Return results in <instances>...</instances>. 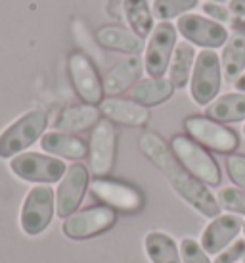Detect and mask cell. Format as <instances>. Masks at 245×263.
Segmentation results:
<instances>
[{"label": "cell", "mask_w": 245, "mask_h": 263, "mask_svg": "<svg viewBox=\"0 0 245 263\" xmlns=\"http://www.w3.org/2000/svg\"><path fill=\"white\" fill-rule=\"evenodd\" d=\"M48 127V114L43 108L25 111L0 133V160H12L43 139Z\"/></svg>", "instance_id": "obj_2"}, {"label": "cell", "mask_w": 245, "mask_h": 263, "mask_svg": "<svg viewBox=\"0 0 245 263\" xmlns=\"http://www.w3.org/2000/svg\"><path fill=\"white\" fill-rule=\"evenodd\" d=\"M115 210H111L108 205H94L64 219L62 233L71 240H85V238H94L98 234L108 233L115 227Z\"/></svg>", "instance_id": "obj_9"}, {"label": "cell", "mask_w": 245, "mask_h": 263, "mask_svg": "<svg viewBox=\"0 0 245 263\" xmlns=\"http://www.w3.org/2000/svg\"><path fill=\"white\" fill-rule=\"evenodd\" d=\"M56 213V194L50 184H35L23 198L19 210V227L27 236L43 234Z\"/></svg>", "instance_id": "obj_4"}, {"label": "cell", "mask_w": 245, "mask_h": 263, "mask_svg": "<svg viewBox=\"0 0 245 263\" xmlns=\"http://www.w3.org/2000/svg\"><path fill=\"white\" fill-rule=\"evenodd\" d=\"M88 189H90L88 167H85V163L69 165L56 189V215L59 219H67L73 213H77Z\"/></svg>", "instance_id": "obj_12"}, {"label": "cell", "mask_w": 245, "mask_h": 263, "mask_svg": "<svg viewBox=\"0 0 245 263\" xmlns=\"http://www.w3.org/2000/svg\"><path fill=\"white\" fill-rule=\"evenodd\" d=\"M243 135H245V127H243Z\"/></svg>", "instance_id": "obj_37"}, {"label": "cell", "mask_w": 245, "mask_h": 263, "mask_svg": "<svg viewBox=\"0 0 245 263\" xmlns=\"http://www.w3.org/2000/svg\"><path fill=\"white\" fill-rule=\"evenodd\" d=\"M234 87H236V90H238V92H243V95H245V73L241 75L236 83H234Z\"/></svg>", "instance_id": "obj_34"}, {"label": "cell", "mask_w": 245, "mask_h": 263, "mask_svg": "<svg viewBox=\"0 0 245 263\" xmlns=\"http://www.w3.org/2000/svg\"><path fill=\"white\" fill-rule=\"evenodd\" d=\"M230 12L234 15H238V17H243L245 20V0H230Z\"/></svg>", "instance_id": "obj_33"}, {"label": "cell", "mask_w": 245, "mask_h": 263, "mask_svg": "<svg viewBox=\"0 0 245 263\" xmlns=\"http://www.w3.org/2000/svg\"><path fill=\"white\" fill-rule=\"evenodd\" d=\"M176 31L194 46H201L203 50H216L228 43L230 33L222 23H216L211 17L199 14H186L178 17Z\"/></svg>", "instance_id": "obj_10"}, {"label": "cell", "mask_w": 245, "mask_h": 263, "mask_svg": "<svg viewBox=\"0 0 245 263\" xmlns=\"http://www.w3.org/2000/svg\"><path fill=\"white\" fill-rule=\"evenodd\" d=\"M203 10H205V14L209 15L211 20H215L216 23L228 25L232 20L230 8H224L222 4H218V2H205V4H203Z\"/></svg>", "instance_id": "obj_32"}, {"label": "cell", "mask_w": 245, "mask_h": 263, "mask_svg": "<svg viewBox=\"0 0 245 263\" xmlns=\"http://www.w3.org/2000/svg\"><path fill=\"white\" fill-rule=\"evenodd\" d=\"M222 87V66L220 56L215 50H201L197 54L194 73L190 79V96L197 106H209L218 98Z\"/></svg>", "instance_id": "obj_5"}, {"label": "cell", "mask_w": 245, "mask_h": 263, "mask_svg": "<svg viewBox=\"0 0 245 263\" xmlns=\"http://www.w3.org/2000/svg\"><path fill=\"white\" fill-rule=\"evenodd\" d=\"M184 129L188 131L190 139H194L203 148H209L215 152L232 154L239 148L238 133L230 127H226L224 123H218V121L205 116L186 117Z\"/></svg>", "instance_id": "obj_7"}, {"label": "cell", "mask_w": 245, "mask_h": 263, "mask_svg": "<svg viewBox=\"0 0 245 263\" xmlns=\"http://www.w3.org/2000/svg\"><path fill=\"white\" fill-rule=\"evenodd\" d=\"M140 152L144 154L148 160L152 161L155 169L165 177L169 186L186 202L190 208L203 217H218L220 215V205L213 196V192L203 184L199 179H195L178 158L173 154L171 146L159 137L157 133H144L138 140Z\"/></svg>", "instance_id": "obj_1"}, {"label": "cell", "mask_w": 245, "mask_h": 263, "mask_svg": "<svg viewBox=\"0 0 245 263\" xmlns=\"http://www.w3.org/2000/svg\"><path fill=\"white\" fill-rule=\"evenodd\" d=\"M243 257H245V238H238V240L232 242L228 248H224L220 254H216L213 263H238Z\"/></svg>", "instance_id": "obj_31"}, {"label": "cell", "mask_w": 245, "mask_h": 263, "mask_svg": "<svg viewBox=\"0 0 245 263\" xmlns=\"http://www.w3.org/2000/svg\"><path fill=\"white\" fill-rule=\"evenodd\" d=\"M174 95V85L169 77H148L138 81L130 90L132 100L142 104L144 108H152L167 102Z\"/></svg>", "instance_id": "obj_21"}, {"label": "cell", "mask_w": 245, "mask_h": 263, "mask_svg": "<svg viewBox=\"0 0 245 263\" xmlns=\"http://www.w3.org/2000/svg\"><path fill=\"white\" fill-rule=\"evenodd\" d=\"M241 233H243V219H239L234 213H222L203 229L199 244L209 256H216L224 248H228L234 240H238Z\"/></svg>", "instance_id": "obj_15"}, {"label": "cell", "mask_w": 245, "mask_h": 263, "mask_svg": "<svg viewBox=\"0 0 245 263\" xmlns=\"http://www.w3.org/2000/svg\"><path fill=\"white\" fill-rule=\"evenodd\" d=\"M117 154V131L113 123L108 119H100L90 133V144H88V167L96 179H101L111 173L115 165Z\"/></svg>", "instance_id": "obj_13"}, {"label": "cell", "mask_w": 245, "mask_h": 263, "mask_svg": "<svg viewBox=\"0 0 245 263\" xmlns=\"http://www.w3.org/2000/svg\"><path fill=\"white\" fill-rule=\"evenodd\" d=\"M100 111L108 121L125 125V127H144L150 121L148 108H144L142 104L134 102V100L117 98V96L104 98L100 104Z\"/></svg>", "instance_id": "obj_16"}, {"label": "cell", "mask_w": 245, "mask_h": 263, "mask_svg": "<svg viewBox=\"0 0 245 263\" xmlns=\"http://www.w3.org/2000/svg\"><path fill=\"white\" fill-rule=\"evenodd\" d=\"M243 236H245V221H243Z\"/></svg>", "instance_id": "obj_36"}, {"label": "cell", "mask_w": 245, "mask_h": 263, "mask_svg": "<svg viewBox=\"0 0 245 263\" xmlns=\"http://www.w3.org/2000/svg\"><path fill=\"white\" fill-rule=\"evenodd\" d=\"M171 150L182 165L203 184L207 186L220 184V167L215 158L207 152V148H203L199 142H195L186 135H174L171 140Z\"/></svg>", "instance_id": "obj_3"}, {"label": "cell", "mask_w": 245, "mask_h": 263, "mask_svg": "<svg viewBox=\"0 0 245 263\" xmlns=\"http://www.w3.org/2000/svg\"><path fill=\"white\" fill-rule=\"evenodd\" d=\"M178 41V31L169 22H159L148 39L144 69L150 77H165Z\"/></svg>", "instance_id": "obj_8"}, {"label": "cell", "mask_w": 245, "mask_h": 263, "mask_svg": "<svg viewBox=\"0 0 245 263\" xmlns=\"http://www.w3.org/2000/svg\"><path fill=\"white\" fill-rule=\"evenodd\" d=\"M199 4V0H153L152 12L159 22H171L174 17L192 14V10Z\"/></svg>", "instance_id": "obj_27"}, {"label": "cell", "mask_w": 245, "mask_h": 263, "mask_svg": "<svg viewBox=\"0 0 245 263\" xmlns=\"http://www.w3.org/2000/svg\"><path fill=\"white\" fill-rule=\"evenodd\" d=\"M122 14L129 23V29L144 41L152 35L153 27V12L148 0H122Z\"/></svg>", "instance_id": "obj_26"}, {"label": "cell", "mask_w": 245, "mask_h": 263, "mask_svg": "<svg viewBox=\"0 0 245 263\" xmlns=\"http://www.w3.org/2000/svg\"><path fill=\"white\" fill-rule=\"evenodd\" d=\"M216 202L222 210H228L234 215H245V190L236 189V186H224L220 189Z\"/></svg>", "instance_id": "obj_28"}, {"label": "cell", "mask_w": 245, "mask_h": 263, "mask_svg": "<svg viewBox=\"0 0 245 263\" xmlns=\"http://www.w3.org/2000/svg\"><path fill=\"white\" fill-rule=\"evenodd\" d=\"M226 173L230 181L238 189L245 190V156L241 154H230L226 158Z\"/></svg>", "instance_id": "obj_30"}, {"label": "cell", "mask_w": 245, "mask_h": 263, "mask_svg": "<svg viewBox=\"0 0 245 263\" xmlns=\"http://www.w3.org/2000/svg\"><path fill=\"white\" fill-rule=\"evenodd\" d=\"M144 71V60L138 56H129L109 69L104 77V92L109 96H117L127 92L136 85Z\"/></svg>", "instance_id": "obj_18"}, {"label": "cell", "mask_w": 245, "mask_h": 263, "mask_svg": "<svg viewBox=\"0 0 245 263\" xmlns=\"http://www.w3.org/2000/svg\"><path fill=\"white\" fill-rule=\"evenodd\" d=\"M207 2H218V4H222L224 0H207Z\"/></svg>", "instance_id": "obj_35"}, {"label": "cell", "mask_w": 245, "mask_h": 263, "mask_svg": "<svg viewBox=\"0 0 245 263\" xmlns=\"http://www.w3.org/2000/svg\"><path fill=\"white\" fill-rule=\"evenodd\" d=\"M90 192L104 205L117 210V212L136 213L144 205V196L136 186H130L121 181H111L106 177L94 179L90 183Z\"/></svg>", "instance_id": "obj_14"}, {"label": "cell", "mask_w": 245, "mask_h": 263, "mask_svg": "<svg viewBox=\"0 0 245 263\" xmlns=\"http://www.w3.org/2000/svg\"><path fill=\"white\" fill-rule=\"evenodd\" d=\"M243 263H245V257H243Z\"/></svg>", "instance_id": "obj_38"}, {"label": "cell", "mask_w": 245, "mask_h": 263, "mask_svg": "<svg viewBox=\"0 0 245 263\" xmlns=\"http://www.w3.org/2000/svg\"><path fill=\"white\" fill-rule=\"evenodd\" d=\"M10 169L17 179L35 184L59 183L67 171L64 160L54 158L50 154L23 152L10 160Z\"/></svg>", "instance_id": "obj_6"}, {"label": "cell", "mask_w": 245, "mask_h": 263, "mask_svg": "<svg viewBox=\"0 0 245 263\" xmlns=\"http://www.w3.org/2000/svg\"><path fill=\"white\" fill-rule=\"evenodd\" d=\"M195 60H197V52L194 44H190L188 41H180L176 44L171 66H169V79L174 85V88H184L190 85Z\"/></svg>", "instance_id": "obj_24"}, {"label": "cell", "mask_w": 245, "mask_h": 263, "mask_svg": "<svg viewBox=\"0 0 245 263\" xmlns=\"http://www.w3.org/2000/svg\"><path fill=\"white\" fill-rule=\"evenodd\" d=\"M180 254H182V263H213L209 259V254L194 238H182Z\"/></svg>", "instance_id": "obj_29"}, {"label": "cell", "mask_w": 245, "mask_h": 263, "mask_svg": "<svg viewBox=\"0 0 245 263\" xmlns=\"http://www.w3.org/2000/svg\"><path fill=\"white\" fill-rule=\"evenodd\" d=\"M100 108L90 106V104L65 106L64 110L58 114V117L54 119V129L59 133H67V135L83 133L87 129H94L100 123Z\"/></svg>", "instance_id": "obj_17"}, {"label": "cell", "mask_w": 245, "mask_h": 263, "mask_svg": "<svg viewBox=\"0 0 245 263\" xmlns=\"http://www.w3.org/2000/svg\"><path fill=\"white\" fill-rule=\"evenodd\" d=\"M67 71L69 79L83 104H101L104 100V79H100V73L92 60L85 52H73L67 60Z\"/></svg>", "instance_id": "obj_11"}, {"label": "cell", "mask_w": 245, "mask_h": 263, "mask_svg": "<svg viewBox=\"0 0 245 263\" xmlns=\"http://www.w3.org/2000/svg\"><path fill=\"white\" fill-rule=\"evenodd\" d=\"M144 250L152 263H182L180 244L165 231H150L146 234Z\"/></svg>", "instance_id": "obj_23"}, {"label": "cell", "mask_w": 245, "mask_h": 263, "mask_svg": "<svg viewBox=\"0 0 245 263\" xmlns=\"http://www.w3.org/2000/svg\"><path fill=\"white\" fill-rule=\"evenodd\" d=\"M96 43L106 50L121 52V54H129V56H136L144 48L142 39L127 27H121V25H104V27H100L96 31Z\"/></svg>", "instance_id": "obj_19"}, {"label": "cell", "mask_w": 245, "mask_h": 263, "mask_svg": "<svg viewBox=\"0 0 245 263\" xmlns=\"http://www.w3.org/2000/svg\"><path fill=\"white\" fill-rule=\"evenodd\" d=\"M205 117L218 123H239L245 121V95L243 92H226L215 98L205 108Z\"/></svg>", "instance_id": "obj_22"}, {"label": "cell", "mask_w": 245, "mask_h": 263, "mask_svg": "<svg viewBox=\"0 0 245 263\" xmlns=\"http://www.w3.org/2000/svg\"><path fill=\"white\" fill-rule=\"evenodd\" d=\"M40 148L46 154H50L54 158H64V160H83L88 154V146L85 144V140L75 137V135H67V133L52 131L44 133V137L40 139Z\"/></svg>", "instance_id": "obj_20"}, {"label": "cell", "mask_w": 245, "mask_h": 263, "mask_svg": "<svg viewBox=\"0 0 245 263\" xmlns=\"http://www.w3.org/2000/svg\"><path fill=\"white\" fill-rule=\"evenodd\" d=\"M222 77L226 83H236L243 75L245 69V37L243 35H232L228 43L222 46L220 56Z\"/></svg>", "instance_id": "obj_25"}]
</instances>
